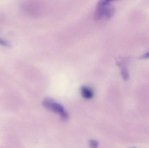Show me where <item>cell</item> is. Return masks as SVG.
Listing matches in <instances>:
<instances>
[{
    "mask_svg": "<svg viewBox=\"0 0 149 148\" xmlns=\"http://www.w3.org/2000/svg\"><path fill=\"white\" fill-rule=\"evenodd\" d=\"M114 11L111 1L102 0L96 5L95 14V17L99 20L107 19L113 16Z\"/></svg>",
    "mask_w": 149,
    "mask_h": 148,
    "instance_id": "6da1fadb",
    "label": "cell"
},
{
    "mask_svg": "<svg viewBox=\"0 0 149 148\" xmlns=\"http://www.w3.org/2000/svg\"><path fill=\"white\" fill-rule=\"evenodd\" d=\"M89 146L91 148H97L99 146V143L95 140H91L89 142Z\"/></svg>",
    "mask_w": 149,
    "mask_h": 148,
    "instance_id": "5b68a950",
    "label": "cell"
},
{
    "mask_svg": "<svg viewBox=\"0 0 149 148\" xmlns=\"http://www.w3.org/2000/svg\"><path fill=\"white\" fill-rule=\"evenodd\" d=\"M0 45L3 46H6V47L9 46L8 43L6 41L1 39V38H0Z\"/></svg>",
    "mask_w": 149,
    "mask_h": 148,
    "instance_id": "8992f818",
    "label": "cell"
},
{
    "mask_svg": "<svg viewBox=\"0 0 149 148\" xmlns=\"http://www.w3.org/2000/svg\"><path fill=\"white\" fill-rule=\"evenodd\" d=\"M121 73L122 76L124 81H127L129 80L130 78L129 74L127 69L126 67H123L122 68Z\"/></svg>",
    "mask_w": 149,
    "mask_h": 148,
    "instance_id": "277c9868",
    "label": "cell"
},
{
    "mask_svg": "<svg viewBox=\"0 0 149 148\" xmlns=\"http://www.w3.org/2000/svg\"><path fill=\"white\" fill-rule=\"evenodd\" d=\"M42 104L46 109L58 114L63 120H67L69 118V114L63 107L52 99L50 98L45 99Z\"/></svg>",
    "mask_w": 149,
    "mask_h": 148,
    "instance_id": "7a4b0ae2",
    "label": "cell"
},
{
    "mask_svg": "<svg viewBox=\"0 0 149 148\" xmlns=\"http://www.w3.org/2000/svg\"><path fill=\"white\" fill-rule=\"evenodd\" d=\"M81 93L83 98L91 99L93 96V92L91 88L87 86H82L81 89Z\"/></svg>",
    "mask_w": 149,
    "mask_h": 148,
    "instance_id": "3957f363",
    "label": "cell"
},
{
    "mask_svg": "<svg viewBox=\"0 0 149 148\" xmlns=\"http://www.w3.org/2000/svg\"><path fill=\"white\" fill-rule=\"evenodd\" d=\"M141 59H148V58H149V52L146 53L145 54L143 55L141 57Z\"/></svg>",
    "mask_w": 149,
    "mask_h": 148,
    "instance_id": "52a82bcc",
    "label": "cell"
}]
</instances>
